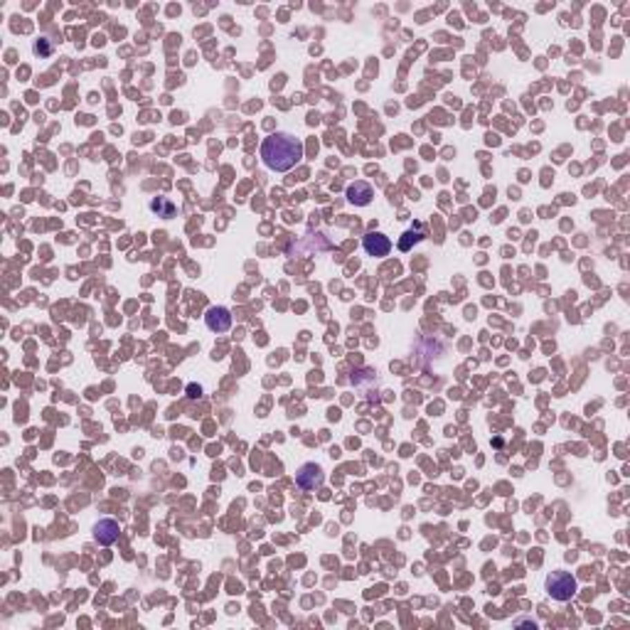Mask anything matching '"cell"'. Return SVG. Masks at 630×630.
I'll list each match as a JSON object with an SVG mask.
<instances>
[{
	"label": "cell",
	"instance_id": "6da1fadb",
	"mask_svg": "<svg viewBox=\"0 0 630 630\" xmlns=\"http://www.w3.org/2000/svg\"><path fill=\"white\" fill-rule=\"evenodd\" d=\"M303 158V143L291 133H271L261 143V160L269 170L286 173Z\"/></svg>",
	"mask_w": 630,
	"mask_h": 630
},
{
	"label": "cell",
	"instance_id": "7a4b0ae2",
	"mask_svg": "<svg viewBox=\"0 0 630 630\" xmlns=\"http://www.w3.org/2000/svg\"><path fill=\"white\" fill-rule=\"evenodd\" d=\"M576 589H579V584H576L574 574H569V571H551L546 576V593L554 601H571Z\"/></svg>",
	"mask_w": 630,
	"mask_h": 630
},
{
	"label": "cell",
	"instance_id": "3957f363",
	"mask_svg": "<svg viewBox=\"0 0 630 630\" xmlns=\"http://www.w3.org/2000/svg\"><path fill=\"white\" fill-rule=\"evenodd\" d=\"M296 483H298L300 490L323 488V483H325V472H323L321 466H315V463H305V466L296 472Z\"/></svg>",
	"mask_w": 630,
	"mask_h": 630
},
{
	"label": "cell",
	"instance_id": "277c9868",
	"mask_svg": "<svg viewBox=\"0 0 630 630\" xmlns=\"http://www.w3.org/2000/svg\"><path fill=\"white\" fill-rule=\"evenodd\" d=\"M362 247H365V251L370 254V256L382 259V256H387V254L392 251V239H389L387 234H382V231H370V234L362 239Z\"/></svg>",
	"mask_w": 630,
	"mask_h": 630
},
{
	"label": "cell",
	"instance_id": "5b68a950",
	"mask_svg": "<svg viewBox=\"0 0 630 630\" xmlns=\"http://www.w3.org/2000/svg\"><path fill=\"white\" fill-rule=\"evenodd\" d=\"M118 537H121V527H118L116 519L104 517L94 524V540L102 546H111L113 542H118Z\"/></svg>",
	"mask_w": 630,
	"mask_h": 630
},
{
	"label": "cell",
	"instance_id": "8992f818",
	"mask_svg": "<svg viewBox=\"0 0 630 630\" xmlns=\"http://www.w3.org/2000/svg\"><path fill=\"white\" fill-rule=\"evenodd\" d=\"M204 325H207L212 332H227L231 327V313L225 308V305H214V308H209L207 315H204Z\"/></svg>",
	"mask_w": 630,
	"mask_h": 630
},
{
	"label": "cell",
	"instance_id": "52a82bcc",
	"mask_svg": "<svg viewBox=\"0 0 630 630\" xmlns=\"http://www.w3.org/2000/svg\"><path fill=\"white\" fill-rule=\"evenodd\" d=\"M347 200L352 204H357V207H365V204H370L372 202V197H374V190H372V185L370 182H365V180H357V182H352V185H347Z\"/></svg>",
	"mask_w": 630,
	"mask_h": 630
},
{
	"label": "cell",
	"instance_id": "ba28073f",
	"mask_svg": "<svg viewBox=\"0 0 630 630\" xmlns=\"http://www.w3.org/2000/svg\"><path fill=\"white\" fill-rule=\"evenodd\" d=\"M151 209H153V212L160 214L163 220H170V217H175V212H178V207L170 202L168 197H155V200L151 202Z\"/></svg>",
	"mask_w": 630,
	"mask_h": 630
},
{
	"label": "cell",
	"instance_id": "9c48e42d",
	"mask_svg": "<svg viewBox=\"0 0 630 630\" xmlns=\"http://www.w3.org/2000/svg\"><path fill=\"white\" fill-rule=\"evenodd\" d=\"M421 239H423V234H421V231H419V229H409V231H406V234L399 239V249H401V251H409V249H411V244L421 242Z\"/></svg>",
	"mask_w": 630,
	"mask_h": 630
},
{
	"label": "cell",
	"instance_id": "30bf717a",
	"mask_svg": "<svg viewBox=\"0 0 630 630\" xmlns=\"http://www.w3.org/2000/svg\"><path fill=\"white\" fill-rule=\"evenodd\" d=\"M187 392H190V397H192V399H197V397H200V394H202V389H200V387H195V384H190V389H187Z\"/></svg>",
	"mask_w": 630,
	"mask_h": 630
}]
</instances>
